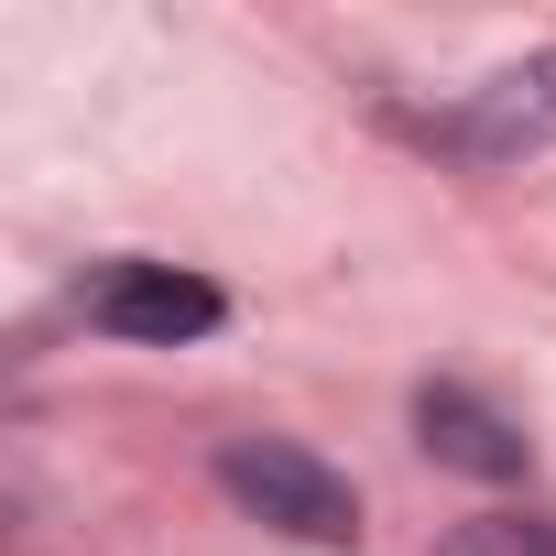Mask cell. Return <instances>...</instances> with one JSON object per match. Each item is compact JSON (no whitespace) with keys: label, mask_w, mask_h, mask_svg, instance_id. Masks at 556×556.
<instances>
[{"label":"cell","mask_w":556,"mask_h":556,"mask_svg":"<svg viewBox=\"0 0 556 556\" xmlns=\"http://www.w3.org/2000/svg\"><path fill=\"white\" fill-rule=\"evenodd\" d=\"M218 491H229L251 523L295 534V545H350V534H361L350 469H328V458L295 447V437H229V447H218Z\"/></svg>","instance_id":"cell-1"},{"label":"cell","mask_w":556,"mask_h":556,"mask_svg":"<svg viewBox=\"0 0 556 556\" xmlns=\"http://www.w3.org/2000/svg\"><path fill=\"white\" fill-rule=\"evenodd\" d=\"M77 306H88V328L142 339V350L207 339V328L229 317V295H218V285H197V273H175V262H99L88 285H77Z\"/></svg>","instance_id":"cell-2"},{"label":"cell","mask_w":556,"mask_h":556,"mask_svg":"<svg viewBox=\"0 0 556 556\" xmlns=\"http://www.w3.org/2000/svg\"><path fill=\"white\" fill-rule=\"evenodd\" d=\"M426 142L458 153V164H523V153H545L556 142V45L523 55V66H502L491 88H469L447 121H426Z\"/></svg>","instance_id":"cell-3"},{"label":"cell","mask_w":556,"mask_h":556,"mask_svg":"<svg viewBox=\"0 0 556 556\" xmlns=\"http://www.w3.org/2000/svg\"><path fill=\"white\" fill-rule=\"evenodd\" d=\"M415 437H426V458H447L469 480H523V426L491 415L469 382H426L415 393Z\"/></svg>","instance_id":"cell-4"},{"label":"cell","mask_w":556,"mask_h":556,"mask_svg":"<svg viewBox=\"0 0 556 556\" xmlns=\"http://www.w3.org/2000/svg\"><path fill=\"white\" fill-rule=\"evenodd\" d=\"M447 556H556V523L545 513H480L447 534Z\"/></svg>","instance_id":"cell-5"}]
</instances>
